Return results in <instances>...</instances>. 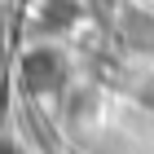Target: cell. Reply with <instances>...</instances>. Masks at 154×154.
<instances>
[{
    "label": "cell",
    "mask_w": 154,
    "mask_h": 154,
    "mask_svg": "<svg viewBox=\"0 0 154 154\" xmlns=\"http://www.w3.org/2000/svg\"><path fill=\"white\" fill-rule=\"evenodd\" d=\"M18 79L26 93H57V88H66V62L53 48H31L18 66Z\"/></svg>",
    "instance_id": "6da1fadb"
},
{
    "label": "cell",
    "mask_w": 154,
    "mask_h": 154,
    "mask_svg": "<svg viewBox=\"0 0 154 154\" xmlns=\"http://www.w3.org/2000/svg\"><path fill=\"white\" fill-rule=\"evenodd\" d=\"M75 13H79V5H75V0H48L40 26H66V22H75Z\"/></svg>",
    "instance_id": "7a4b0ae2"
},
{
    "label": "cell",
    "mask_w": 154,
    "mask_h": 154,
    "mask_svg": "<svg viewBox=\"0 0 154 154\" xmlns=\"http://www.w3.org/2000/svg\"><path fill=\"white\" fill-rule=\"evenodd\" d=\"M141 106L154 110V84H145V88H141Z\"/></svg>",
    "instance_id": "3957f363"
}]
</instances>
